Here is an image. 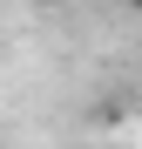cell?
I'll list each match as a JSON object with an SVG mask.
<instances>
[{
    "label": "cell",
    "instance_id": "obj_1",
    "mask_svg": "<svg viewBox=\"0 0 142 149\" xmlns=\"http://www.w3.org/2000/svg\"><path fill=\"white\" fill-rule=\"evenodd\" d=\"M41 7H54V0H41Z\"/></svg>",
    "mask_w": 142,
    "mask_h": 149
}]
</instances>
